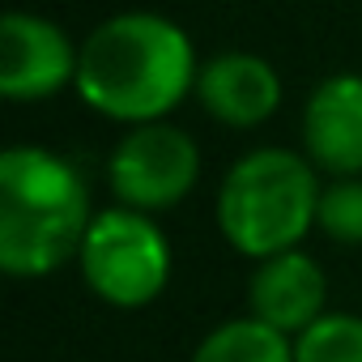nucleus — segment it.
Masks as SVG:
<instances>
[{"instance_id": "nucleus-2", "label": "nucleus", "mask_w": 362, "mask_h": 362, "mask_svg": "<svg viewBox=\"0 0 362 362\" xmlns=\"http://www.w3.org/2000/svg\"><path fill=\"white\" fill-rule=\"evenodd\" d=\"M90 222V192L73 162L43 145L0 153V269L9 277H47L77 260Z\"/></svg>"}, {"instance_id": "nucleus-10", "label": "nucleus", "mask_w": 362, "mask_h": 362, "mask_svg": "<svg viewBox=\"0 0 362 362\" xmlns=\"http://www.w3.org/2000/svg\"><path fill=\"white\" fill-rule=\"evenodd\" d=\"M192 362H294V337L260 324L256 315L222 320L197 345Z\"/></svg>"}, {"instance_id": "nucleus-12", "label": "nucleus", "mask_w": 362, "mask_h": 362, "mask_svg": "<svg viewBox=\"0 0 362 362\" xmlns=\"http://www.w3.org/2000/svg\"><path fill=\"white\" fill-rule=\"evenodd\" d=\"M315 226L341 247H362V175L358 179H332L320 192Z\"/></svg>"}, {"instance_id": "nucleus-1", "label": "nucleus", "mask_w": 362, "mask_h": 362, "mask_svg": "<svg viewBox=\"0 0 362 362\" xmlns=\"http://www.w3.org/2000/svg\"><path fill=\"white\" fill-rule=\"evenodd\" d=\"M197 47L162 13L132 9L90 30L77 60V94L107 119L128 128L166 119L188 94H197Z\"/></svg>"}, {"instance_id": "nucleus-4", "label": "nucleus", "mask_w": 362, "mask_h": 362, "mask_svg": "<svg viewBox=\"0 0 362 362\" xmlns=\"http://www.w3.org/2000/svg\"><path fill=\"white\" fill-rule=\"evenodd\" d=\"M81 277L111 307H149L170 281V243L149 214L136 209H103L94 214L81 243Z\"/></svg>"}, {"instance_id": "nucleus-8", "label": "nucleus", "mask_w": 362, "mask_h": 362, "mask_svg": "<svg viewBox=\"0 0 362 362\" xmlns=\"http://www.w3.org/2000/svg\"><path fill=\"white\" fill-rule=\"evenodd\" d=\"M197 98L226 128H260L281 107V77L256 52H218L201 64Z\"/></svg>"}, {"instance_id": "nucleus-6", "label": "nucleus", "mask_w": 362, "mask_h": 362, "mask_svg": "<svg viewBox=\"0 0 362 362\" xmlns=\"http://www.w3.org/2000/svg\"><path fill=\"white\" fill-rule=\"evenodd\" d=\"M81 47L39 13H5L0 22V94L9 103H43L77 86Z\"/></svg>"}, {"instance_id": "nucleus-11", "label": "nucleus", "mask_w": 362, "mask_h": 362, "mask_svg": "<svg viewBox=\"0 0 362 362\" xmlns=\"http://www.w3.org/2000/svg\"><path fill=\"white\" fill-rule=\"evenodd\" d=\"M294 362H362V315L328 311L294 337Z\"/></svg>"}, {"instance_id": "nucleus-7", "label": "nucleus", "mask_w": 362, "mask_h": 362, "mask_svg": "<svg viewBox=\"0 0 362 362\" xmlns=\"http://www.w3.org/2000/svg\"><path fill=\"white\" fill-rule=\"evenodd\" d=\"M303 149L315 170L332 179L362 175V77L332 73L324 77L303 107Z\"/></svg>"}, {"instance_id": "nucleus-5", "label": "nucleus", "mask_w": 362, "mask_h": 362, "mask_svg": "<svg viewBox=\"0 0 362 362\" xmlns=\"http://www.w3.org/2000/svg\"><path fill=\"white\" fill-rule=\"evenodd\" d=\"M201 179V149L179 124H141L115 145L107 162V184L124 209L162 214L175 209Z\"/></svg>"}, {"instance_id": "nucleus-3", "label": "nucleus", "mask_w": 362, "mask_h": 362, "mask_svg": "<svg viewBox=\"0 0 362 362\" xmlns=\"http://www.w3.org/2000/svg\"><path fill=\"white\" fill-rule=\"evenodd\" d=\"M320 179L307 153L252 149L243 153L218 188V226L239 256L256 264L294 252L320 214Z\"/></svg>"}, {"instance_id": "nucleus-9", "label": "nucleus", "mask_w": 362, "mask_h": 362, "mask_svg": "<svg viewBox=\"0 0 362 362\" xmlns=\"http://www.w3.org/2000/svg\"><path fill=\"white\" fill-rule=\"evenodd\" d=\"M324 298H328V277H324V269L303 247L260 260L256 273H252V281H247V307H252V315L260 324L286 332V337H298L320 315H328Z\"/></svg>"}]
</instances>
